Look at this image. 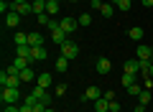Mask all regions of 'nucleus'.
<instances>
[{"instance_id":"41","label":"nucleus","mask_w":153,"mask_h":112,"mask_svg":"<svg viewBox=\"0 0 153 112\" xmlns=\"http://www.w3.org/2000/svg\"><path fill=\"white\" fill-rule=\"evenodd\" d=\"M44 3H51V0H44Z\"/></svg>"},{"instance_id":"1","label":"nucleus","mask_w":153,"mask_h":112,"mask_svg":"<svg viewBox=\"0 0 153 112\" xmlns=\"http://www.w3.org/2000/svg\"><path fill=\"white\" fill-rule=\"evenodd\" d=\"M18 97H21L18 87H3V92H0V99H3V105H16Z\"/></svg>"},{"instance_id":"31","label":"nucleus","mask_w":153,"mask_h":112,"mask_svg":"<svg viewBox=\"0 0 153 112\" xmlns=\"http://www.w3.org/2000/svg\"><path fill=\"white\" fill-rule=\"evenodd\" d=\"M110 112H120V102H117V99L110 102Z\"/></svg>"},{"instance_id":"39","label":"nucleus","mask_w":153,"mask_h":112,"mask_svg":"<svg viewBox=\"0 0 153 112\" xmlns=\"http://www.w3.org/2000/svg\"><path fill=\"white\" fill-rule=\"evenodd\" d=\"M112 3H120V0H112Z\"/></svg>"},{"instance_id":"19","label":"nucleus","mask_w":153,"mask_h":112,"mask_svg":"<svg viewBox=\"0 0 153 112\" xmlns=\"http://www.w3.org/2000/svg\"><path fill=\"white\" fill-rule=\"evenodd\" d=\"M138 79H140V74H123V87H125V89H128V87H130V84H135V82Z\"/></svg>"},{"instance_id":"24","label":"nucleus","mask_w":153,"mask_h":112,"mask_svg":"<svg viewBox=\"0 0 153 112\" xmlns=\"http://www.w3.org/2000/svg\"><path fill=\"white\" fill-rule=\"evenodd\" d=\"M46 13H49V16H56V13H59V0H51V3H46Z\"/></svg>"},{"instance_id":"14","label":"nucleus","mask_w":153,"mask_h":112,"mask_svg":"<svg viewBox=\"0 0 153 112\" xmlns=\"http://www.w3.org/2000/svg\"><path fill=\"white\" fill-rule=\"evenodd\" d=\"M28 46H44V36H41V33H38V31H31V33H28Z\"/></svg>"},{"instance_id":"10","label":"nucleus","mask_w":153,"mask_h":112,"mask_svg":"<svg viewBox=\"0 0 153 112\" xmlns=\"http://www.w3.org/2000/svg\"><path fill=\"white\" fill-rule=\"evenodd\" d=\"M49 31H51V41H54V43H59V46H61V43L66 41V33L61 31V26H56V28H49Z\"/></svg>"},{"instance_id":"8","label":"nucleus","mask_w":153,"mask_h":112,"mask_svg":"<svg viewBox=\"0 0 153 112\" xmlns=\"http://www.w3.org/2000/svg\"><path fill=\"white\" fill-rule=\"evenodd\" d=\"M135 59H151V61H153L151 46H146V43H138V48H135Z\"/></svg>"},{"instance_id":"21","label":"nucleus","mask_w":153,"mask_h":112,"mask_svg":"<svg viewBox=\"0 0 153 112\" xmlns=\"http://www.w3.org/2000/svg\"><path fill=\"white\" fill-rule=\"evenodd\" d=\"M66 69H69V59H66V56H59V59H56V71L64 74Z\"/></svg>"},{"instance_id":"29","label":"nucleus","mask_w":153,"mask_h":112,"mask_svg":"<svg viewBox=\"0 0 153 112\" xmlns=\"http://www.w3.org/2000/svg\"><path fill=\"white\" fill-rule=\"evenodd\" d=\"M36 21L41 23V26H49V21H51V16H49V13H41V16H38Z\"/></svg>"},{"instance_id":"35","label":"nucleus","mask_w":153,"mask_h":112,"mask_svg":"<svg viewBox=\"0 0 153 112\" xmlns=\"http://www.w3.org/2000/svg\"><path fill=\"white\" fill-rule=\"evenodd\" d=\"M140 3H143L146 8H153V0H140Z\"/></svg>"},{"instance_id":"25","label":"nucleus","mask_w":153,"mask_h":112,"mask_svg":"<svg viewBox=\"0 0 153 112\" xmlns=\"http://www.w3.org/2000/svg\"><path fill=\"white\" fill-rule=\"evenodd\" d=\"M140 92H143V84H138V82H135V84H130V87H128V94H130V97H138Z\"/></svg>"},{"instance_id":"22","label":"nucleus","mask_w":153,"mask_h":112,"mask_svg":"<svg viewBox=\"0 0 153 112\" xmlns=\"http://www.w3.org/2000/svg\"><path fill=\"white\" fill-rule=\"evenodd\" d=\"M31 5H33V13H36V16L46 13V3H44V0H31Z\"/></svg>"},{"instance_id":"13","label":"nucleus","mask_w":153,"mask_h":112,"mask_svg":"<svg viewBox=\"0 0 153 112\" xmlns=\"http://www.w3.org/2000/svg\"><path fill=\"white\" fill-rule=\"evenodd\" d=\"M46 56H49V53H46L44 46H33V48H31V59H33V61H44Z\"/></svg>"},{"instance_id":"7","label":"nucleus","mask_w":153,"mask_h":112,"mask_svg":"<svg viewBox=\"0 0 153 112\" xmlns=\"http://www.w3.org/2000/svg\"><path fill=\"white\" fill-rule=\"evenodd\" d=\"M123 69H125V74H140V59H128Z\"/></svg>"},{"instance_id":"42","label":"nucleus","mask_w":153,"mask_h":112,"mask_svg":"<svg viewBox=\"0 0 153 112\" xmlns=\"http://www.w3.org/2000/svg\"><path fill=\"white\" fill-rule=\"evenodd\" d=\"M151 53H153V46H151Z\"/></svg>"},{"instance_id":"28","label":"nucleus","mask_w":153,"mask_h":112,"mask_svg":"<svg viewBox=\"0 0 153 112\" xmlns=\"http://www.w3.org/2000/svg\"><path fill=\"white\" fill-rule=\"evenodd\" d=\"M76 21H79V26H89V23H92V16H89V13H82Z\"/></svg>"},{"instance_id":"4","label":"nucleus","mask_w":153,"mask_h":112,"mask_svg":"<svg viewBox=\"0 0 153 112\" xmlns=\"http://www.w3.org/2000/svg\"><path fill=\"white\" fill-rule=\"evenodd\" d=\"M100 97H102V92H100V87H87V92L82 94V102H97Z\"/></svg>"},{"instance_id":"2","label":"nucleus","mask_w":153,"mask_h":112,"mask_svg":"<svg viewBox=\"0 0 153 112\" xmlns=\"http://www.w3.org/2000/svg\"><path fill=\"white\" fill-rule=\"evenodd\" d=\"M59 48H61V56H66V59H69V61L74 59V56H79V46H76L74 41H69V38H66V41L61 43Z\"/></svg>"},{"instance_id":"6","label":"nucleus","mask_w":153,"mask_h":112,"mask_svg":"<svg viewBox=\"0 0 153 112\" xmlns=\"http://www.w3.org/2000/svg\"><path fill=\"white\" fill-rule=\"evenodd\" d=\"M0 84L3 87H18L21 84V76H10L8 71H3V74H0Z\"/></svg>"},{"instance_id":"3","label":"nucleus","mask_w":153,"mask_h":112,"mask_svg":"<svg viewBox=\"0 0 153 112\" xmlns=\"http://www.w3.org/2000/svg\"><path fill=\"white\" fill-rule=\"evenodd\" d=\"M59 26H61V31H64L66 36H71V33L79 28V21H76V18H71V16H64V18L59 21Z\"/></svg>"},{"instance_id":"12","label":"nucleus","mask_w":153,"mask_h":112,"mask_svg":"<svg viewBox=\"0 0 153 112\" xmlns=\"http://www.w3.org/2000/svg\"><path fill=\"white\" fill-rule=\"evenodd\" d=\"M18 23H21V16H18L16 10L5 13V26H8V28H18Z\"/></svg>"},{"instance_id":"5","label":"nucleus","mask_w":153,"mask_h":112,"mask_svg":"<svg viewBox=\"0 0 153 112\" xmlns=\"http://www.w3.org/2000/svg\"><path fill=\"white\" fill-rule=\"evenodd\" d=\"M94 69H97V74H110V69H112V64H110L107 56H100L97 64H94Z\"/></svg>"},{"instance_id":"16","label":"nucleus","mask_w":153,"mask_h":112,"mask_svg":"<svg viewBox=\"0 0 153 112\" xmlns=\"http://www.w3.org/2000/svg\"><path fill=\"white\" fill-rule=\"evenodd\" d=\"M143 36H146V33H143V28H140V26H133L130 31H128V38H130V41H140Z\"/></svg>"},{"instance_id":"40","label":"nucleus","mask_w":153,"mask_h":112,"mask_svg":"<svg viewBox=\"0 0 153 112\" xmlns=\"http://www.w3.org/2000/svg\"><path fill=\"white\" fill-rule=\"evenodd\" d=\"M69 3H76V0H69Z\"/></svg>"},{"instance_id":"9","label":"nucleus","mask_w":153,"mask_h":112,"mask_svg":"<svg viewBox=\"0 0 153 112\" xmlns=\"http://www.w3.org/2000/svg\"><path fill=\"white\" fill-rule=\"evenodd\" d=\"M13 10L18 16H28V13H33V5H31V0L28 3H13Z\"/></svg>"},{"instance_id":"18","label":"nucleus","mask_w":153,"mask_h":112,"mask_svg":"<svg viewBox=\"0 0 153 112\" xmlns=\"http://www.w3.org/2000/svg\"><path fill=\"white\" fill-rule=\"evenodd\" d=\"M31 61H33V59H23V56H16V61H13V66H16V69L21 71V69H28V66H31Z\"/></svg>"},{"instance_id":"37","label":"nucleus","mask_w":153,"mask_h":112,"mask_svg":"<svg viewBox=\"0 0 153 112\" xmlns=\"http://www.w3.org/2000/svg\"><path fill=\"white\" fill-rule=\"evenodd\" d=\"M46 112H54V110H51V107H46Z\"/></svg>"},{"instance_id":"36","label":"nucleus","mask_w":153,"mask_h":112,"mask_svg":"<svg viewBox=\"0 0 153 112\" xmlns=\"http://www.w3.org/2000/svg\"><path fill=\"white\" fill-rule=\"evenodd\" d=\"M13 3H28V0H13Z\"/></svg>"},{"instance_id":"20","label":"nucleus","mask_w":153,"mask_h":112,"mask_svg":"<svg viewBox=\"0 0 153 112\" xmlns=\"http://www.w3.org/2000/svg\"><path fill=\"white\" fill-rule=\"evenodd\" d=\"M18 76H21V82H33L38 74H33V69L28 66V69H21V74H18Z\"/></svg>"},{"instance_id":"26","label":"nucleus","mask_w":153,"mask_h":112,"mask_svg":"<svg viewBox=\"0 0 153 112\" xmlns=\"http://www.w3.org/2000/svg\"><path fill=\"white\" fill-rule=\"evenodd\" d=\"M138 102H140V105H148V102H151V89H143L140 94H138Z\"/></svg>"},{"instance_id":"15","label":"nucleus","mask_w":153,"mask_h":112,"mask_svg":"<svg viewBox=\"0 0 153 112\" xmlns=\"http://www.w3.org/2000/svg\"><path fill=\"white\" fill-rule=\"evenodd\" d=\"M94 112H110V99L107 97H100V99L94 102Z\"/></svg>"},{"instance_id":"33","label":"nucleus","mask_w":153,"mask_h":112,"mask_svg":"<svg viewBox=\"0 0 153 112\" xmlns=\"http://www.w3.org/2000/svg\"><path fill=\"white\" fill-rule=\"evenodd\" d=\"M133 112H146V105H140V102H138V105L133 107Z\"/></svg>"},{"instance_id":"30","label":"nucleus","mask_w":153,"mask_h":112,"mask_svg":"<svg viewBox=\"0 0 153 112\" xmlns=\"http://www.w3.org/2000/svg\"><path fill=\"white\" fill-rule=\"evenodd\" d=\"M54 94H56V97H64V94H66V84H56Z\"/></svg>"},{"instance_id":"34","label":"nucleus","mask_w":153,"mask_h":112,"mask_svg":"<svg viewBox=\"0 0 153 112\" xmlns=\"http://www.w3.org/2000/svg\"><path fill=\"white\" fill-rule=\"evenodd\" d=\"M21 112H33V107H31V105H26V102H23V105H21Z\"/></svg>"},{"instance_id":"17","label":"nucleus","mask_w":153,"mask_h":112,"mask_svg":"<svg viewBox=\"0 0 153 112\" xmlns=\"http://www.w3.org/2000/svg\"><path fill=\"white\" fill-rule=\"evenodd\" d=\"M100 13H102L105 18H112V16H115V3H102V8H100Z\"/></svg>"},{"instance_id":"32","label":"nucleus","mask_w":153,"mask_h":112,"mask_svg":"<svg viewBox=\"0 0 153 112\" xmlns=\"http://www.w3.org/2000/svg\"><path fill=\"white\" fill-rule=\"evenodd\" d=\"M5 112H21V107H16V105H5Z\"/></svg>"},{"instance_id":"11","label":"nucleus","mask_w":153,"mask_h":112,"mask_svg":"<svg viewBox=\"0 0 153 112\" xmlns=\"http://www.w3.org/2000/svg\"><path fill=\"white\" fill-rule=\"evenodd\" d=\"M51 84H54V76H51V74H38V76H36V87H44V89H49Z\"/></svg>"},{"instance_id":"27","label":"nucleus","mask_w":153,"mask_h":112,"mask_svg":"<svg viewBox=\"0 0 153 112\" xmlns=\"http://www.w3.org/2000/svg\"><path fill=\"white\" fill-rule=\"evenodd\" d=\"M115 8H117V10H130L133 0H120V3H115Z\"/></svg>"},{"instance_id":"23","label":"nucleus","mask_w":153,"mask_h":112,"mask_svg":"<svg viewBox=\"0 0 153 112\" xmlns=\"http://www.w3.org/2000/svg\"><path fill=\"white\" fill-rule=\"evenodd\" d=\"M13 41H16V46H28V33L18 31V33H16V38H13Z\"/></svg>"},{"instance_id":"38","label":"nucleus","mask_w":153,"mask_h":112,"mask_svg":"<svg viewBox=\"0 0 153 112\" xmlns=\"http://www.w3.org/2000/svg\"><path fill=\"white\" fill-rule=\"evenodd\" d=\"M151 76H153V66H151Z\"/></svg>"}]
</instances>
